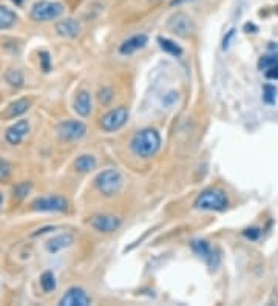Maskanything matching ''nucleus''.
<instances>
[{
  "mask_svg": "<svg viewBox=\"0 0 278 306\" xmlns=\"http://www.w3.org/2000/svg\"><path fill=\"white\" fill-rule=\"evenodd\" d=\"M130 149L139 158H152L161 149V136L155 129H142L133 135Z\"/></svg>",
  "mask_w": 278,
  "mask_h": 306,
  "instance_id": "nucleus-1",
  "label": "nucleus"
},
{
  "mask_svg": "<svg viewBox=\"0 0 278 306\" xmlns=\"http://www.w3.org/2000/svg\"><path fill=\"white\" fill-rule=\"evenodd\" d=\"M229 206V199L220 189H206L202 191L194 203L196 210H209V212H222Z\"/></svg>",
  "mask_w": 278,
  "mask_h": 306,
  "instance_id": "nucleus-2",
  "label": "nucleus"
},
{
  "mask_svg": "<svg viewBox=\"0 0 278 306\" xmlns=\"http://www.w3.org/2000/svg\"><path fill=\"white\" fill-rule=\"evenodd\" d=\"M94 184L104 196H114L116 194L121 192L124 186V178L121 172L116 170V168H107V170L101 172L96 176Z\"/></svg>",
  "mask_w": 278,
  "mask_h": 306,
  "instance_id": "nucleus-3",
  "label": "nucleus"
},
{
  "mask_svg": "<svg viewBox=\"0 0 278 306\" xmlns=\"http://www.w3.org/2000/svg\"><path fill=\"white\" fill-rule=\"evenodd\" d=\"M63 5L55 0H39L29 9V17L36 22H50L63 14Z\"/></svg>",
  "mask_w": 278,
  "mask_h": 306,
  "instance_id": "nucleus-4",
  "label": "nucleus"
},
{
  "mask_svg": "<svg viewBox=\"0 0 278 306\" xmlns=\"http://www.w3.org/2000/svg\"><path fill=\"white\" fill-rule=\"evenodd\" d=\"M128 116H130L128 109L124 107V105H119V107L107 111L101 118L99 125H101V129L104 132L111 133V132H116V130H119V129L124 127V125L127 124V121H128Z\"/></svg>",
  "mask_w": 278,
  "mask_h": 306,
  "instance_id": "nucleus-5",
  "label": "nucleus"
},
{
  "mask_svg": "<svg viewBox=\"0 0 278 306\" xmlns=\"http://www.w3.org/2000/svg\"><path fill=\"white\" fill-rule=\"evenodd\" d=\"M67 199L60 195L39 196L31 203V209L36 210V212H63V210H67Z\"/></svg>",
  "mask_w": 278,
  "mask_h": 306,
  "instance_id": "nucleus-6",
  "label": "nucleus"
},
{
  "mask_svg": "<svg viewBox=\"0 0 278 306\" xmlns=\"http://www.w3.org/2000/svg\"><path fill=\"white\" fill-rule=\"evenodd\" d=\"M190 248L192 250L195 252V254L202 258L206 261V265L210 268V269H215L218 268L220 265V255H218V252L212 248V245L207 241V240H192L190 241Z\"/></svg>",
  "mask_w": 278,
  "mask_h": 306,
  "instance_id": "nucleus-7",
  "label": "nucleus"
},
{
  "mask_svg": "<svg viewBox=\"0 0 278 306\" xmlns=\"http://www.w3.org/2000/svg\"><path fill=\"white\" fill-rule=\"evenodd\" d=\"M57 135L63 141H79L87 135V125L82 121H63L57 125Z\"/></svg>",
  "mask_w": 278,
  "mask_h": 306,
  "instance_id": "nucleus-8",
  "label": "nucleus"
},
{
  "mask_svg": "<svg viewBox=\"0 0 278 306\" xmlns=\"http://www.w3.org/2000/svg\"><path fill=\"white\" fill-rule=\"evenodd\" d=\"M88 224L98 232H102V234H110V232H114L121 227L122 221L119 217L99 214V215H93L88 220Z\"/></svg>",
  "mask_w": 278,
  "mask_h": 306,
  "instance_id": "nucleus-9",
  "label": "nucleus"
},
{
  "mask_svg": "<svg viewBox=\"0 0 278 306\" xmlns=\"http://www.w3.org/2000/svg\"><path fill=\"white\" fill-rule=\"evenodd\" d=\"M59 305L60 306H88L91 305V297L85 289L79 286H73L62 295Z\"/></svg>",
  "mask_w": 278,
  "mask_h": 306,
  "instance_id": "nucleus-10",
  "label": "nucleus"
},
{
  "mask_svg": "<svg viewBox=\"0 0 278 306\" xmlns=\"http://www.w3.org/2000/svg\"><path fill=\"white\" fill-rule=\"evenodd\" d=\"M168 28L172 29L175 34H178L181 37H186L190 33H194L195 25H194V20H192L187 14L176 13V14H173L172 17H170Z\"/></svg>",
  "mask_w": 278,
  "mask_h": 306,
  "instance_id": "nucleus-11",
  "label": "nucleus"
},
{
  "mask_svg": "<svg viewBox=\"0 0 278 306\" xmlns=\"http://www.w3.org/2000/svg\"><path fill=\"white\" fill-rule=\"evenodd\" d=\"M29 132V124L25 119H20L16 124H13L5 133V139L8 144L11 145H17L24 141V138L27 136V133Z\"/></svg>",
  "mask_w": 278,
  "mask_h": 306,
  "instance_id": "nucleus-12",
  "label": "nucleus"
},
{
  "mask_svg": "<svg viewBox=\"0 0 278 306\" xmlns=\"http://www.w3.org/2000/svg\"><path fill=\"white\" fill-rule=\"evenodd\" d=\"M148 42V37L145 34H135L132 37H128L127 40H124L121 47H119V53L122 56H128V55H133L135 51L141 50L147 45Z\"/></svg>",
  "mask_w": 278,
  "mask_h": 306,
  "instance_id": "nucleus-13",
  "label": "nucleus"
},
{
  "mask_svg": "<svg viewBox=\"0 0 278 306\" xmlns=\"http://www.w3.org/2000/svg\"><path fill=\"white\" fill-rule=\"evenodd\" d=\"M74 243V237L71 234H60V235H56V237H53L51 240L47 241V250L51 252V254H56V252L62 250V249H65V248H70L71 245Z\"/></svg>",
  "mask_w": 278,
  "mask_h": 306,
  "instance_id": "nucleus-14",
  "label": "nucleus"
},
{
  "mask_svg": "<svg viewBox=\"0 0 278 306\" xmlns=\"http://www.w3.org/2000/svg\"><path fill=\"white\" fill-rule=\"evenodd\" d=\"M56 31H57V34L62 36V37L74 39V37L79 36L81 27L74 19H65V20H60V22L56 25Z\"/></svg>",
  "mask_w": 278,
  "mask_h": 306,
  "instance_id": "nucleus-15",
  "label": "nucleus"
},
{
  "mask_svg": "<svg viewBox=\"0 0 278 306\" xmlns=\"http://www.w3.org/2000/svg\"><path fill=\"white\" fill-rule=\"evenodd\" d=\"M29 109V99L27 98H22V99H17L14 102H11L6 107V110L3 111V118L5 119H14V118H19V116H22L24 113H27Z\"/></svg>",
  "mask_w": 278,
  "mask_h": 306,
  "instance_id": "nucleus-16",
  "label": "nucleus"
},
{
  "mask_svg": "<svg viewBox=\"0 0 278 306\" xmlns=\"http://www.w3.org/2000/svg\"><path fill=\"white\" fill-rule=\"evenodd\" d=\"M74 111H76L82 118H87L91 113V96L88 91H81L76 101H74Z\"/></svg>",
  "mask_w": 278,
  "mask_h": 306,
  "instance_id": "nucleus-17",
  "label": "nucleus"
},
{
  "mask_svg": "<svg viewBox=\"0 0 278 306\" xmlns=\"http://www.w3.org/2000/svg\"><path fill=\"white\" fill-rule=\"evenodd\" d=\"M74 167H76L78 172H82V173L91 172L96 167V158L93 155H81L78 156V160L74 161Z\"/></svg>",
  "mask_w": 278,
  "mask_h": 306,
  "instance_id": "nucleus-18",
  "label": "nucleus"
},
{
  "mask_svg": "<svg viewBox=\"0 0 278 306\" xmlns=\"http://www.w3.org/2000/svg\"><path fill=\"white\" fill-rule=\"evenodd\" d=\"M17 20V14L8 6H0V29L11 28Z\"/></svg>",
  "mask_w": 278,
  "mask_h": 306,
  "instance_id": "nucleus-19",
  "label": "nucleus"
},
{
  "mask_svg": "<svg viewBox=\"0 0 278 306\" xmlns=\"http://www.w3.org/2000/svg\"><path fill=\"white\" fill-rule=\"evenodd\" d=\"M158 44H159V47H161V50H164L166 53H168V55H172L175 57H179L181 55H183V48L167 37H158Z\"/></svg>",
  "mask_w": 278,
  "mask_h": 306,
  "instance_id": "nucleus-20",
  "label": "nucleus"
},
{
  "mask_svg": "<svg viewBox=\"0 0 278 306\" xmlns=\"http://www.w3.org/2000/svg\"><path fill=\"white\" fill-rule=\"evenodd\" d=\"M5 79L11 87H22L24 85V73L17 68H8L5 73Z\"/></svg>",
  "mask_w": 278,
  "mask_h": 306,
  "instance_id": "nucleus-21",
  "label": "nucleus"
},
{
  "mask_svg": "<svg viewBox=\"0 0 278 306\" xmlns=\"http://www.w3.org/2000/svg\"><path fill=\"white\" fill-rule=\"evenodd\" d=\"M40 286L44 292H53L56 289V277L51 271H45L40 276Z\"/></svg>",
  "mask_w": 278,
  "mask_h": 306,
  "instance_id": "nucleus-22",
  "label": "nucleus"
},
{
  "mask_svg": "<svg viewBox=\"0 0 278 306\" xmlns=\"http://www.w3.org/2000/svg\"><path fill=\"white\" fill-rule=\"evenodd\" d=\"M29 191H31V184L29 183H20V184H17L13 189V196L16 199H24L28 195Z\"/></svg>",
  "mask_w": 278,
  "mask_h": 306,
  "instance_id": "nucleus-23",
  "label": "nucleus"
},
{
  "mask_svg": "<svg viewBox=\"0 0 278 306\" xmlns=\"http://www.w3.org/2000/svg\"><path fill=\"white\" fill-rule=\"evenodd\" d=\"M275 99H277V88L274 85H264L263 87V101L266 104H275Z\"/></svg>",
  "mask_w": 278,
  "mask_h": 306,
  "instance_id": "nucleus-24",
  "label": "nucleus"
},
{
  "mask_svg": "<svg viewBox=\"0 0 278 306\" xmlns=\"http://www.w3.org/2000/svg\"><path fill=\"white\" fill-rule=\"evenodd\" d=\"M275 62H278V57L277 56H272V55H266V56H261L260 60H258V68L263 71V70H267L269 67H272Z\"/></svg>",
  "mask_w": 278,
  "mask_h": 306,
  "instance_id": "nucleus-25",
  "label": "nucleus"
},
{
  "mask_svg": "<svg viewBox=\"0 0 278 306\" xmlns=\"http://www.w3.org/2000/svg\"><path fill=\"white\" fill-rule=\"evenodd\" d=\"M39 62H40V68L45 73L51 70V59H50V53L48 51H40L39 53Z\"/></svg>",
  "mask_w": 278,
  "mask_h": 306,
  "instance_id": "nucleus-26",
  "label": "nucleus"
},
{
  "mask_svg": "<svg viewBox=\"0 0 278 306\" xmlns=\"http://www.w3.org/2000/svg\"><path fill=\"white\" fill-rule=\"evenodd\" d=\"M98 99L102 105H109L113 99V90L111 88H102L98 93Z\"/></svg>",
  "mask_w": 278,
  "mask_h": 306,
  "instance_id": "nucleus-27",
  "label": "nucleus"
},
{
  "mask_svg": "<svg viewBox=\"0 0 278 306\" xmlns=\"http://www.w3.org/2000/svg\"><path fill=\"white\" fill-rule=\"evenodd\" d=\"M9 173H11V168H9V164L3 160H0V183H5L9 178Z\"/></svg>",
  "mask_w": 278,
  "mask_h": 306,
  "instance_id": "nucleus-28",
  "label": "nucleus"
},
{
  "mask_svg": "<svg viewBox=\"0 0 278 306\" xmlns=\"http://www.w3.org/2000/svg\"><path fill=\"white\" fill-rule=\"evenodd\" d=\"M260 234H261V230L258 227H249V229H246L243 232V235L248 238V240H256V238L260 237Z\"/></svg>",
  "mask_w": 278,
  "mask_h": 306,
  "instance_id": "nucleus-29",
  "label": "nucleus"
},
{
  "mask_svg": "<svg viewBox=\"0 0 278 306\" xmlns=\"http://www.w3.org/2000/svg\"><path fill=\"white\" fill-rule=\"evenodd\" d=\"M264 76L267 79H274L277 81L278 79V62H275V64L272 67H269L267 70H264Z\"/></svg>",
  "mask_w": 278,
  "mask_h": 306,
  "instance_id": "nucleus-30",
  "label": "nucleus"
},
{
  "mask_svg": "<svg viewBox=\"0 0 278 306\" xmlns=\"http://www.w3.org/2000/svg\"><path fill=\"white\" fill-rule=\"evenodd\" d=\"M235 37V28H232L230 31H227L226 33V36H224V39H222V50L226 51V50H229V47H230V42H232V39Z\"/></svg>",
  "mask_w": 278,
  "mask_h": 306,
  "instance_id": "nucleus-31",
  "label": "nucleus"
},
{
  "mask_svg": "<svg viewBox=\"0 0 278 306\" xmlns=\"http://www.w3.org/2000/svg\"><path fill=\"white\" fill-rule=\"evenodd\" d=\"M267 50H269V53H271L272 56H277L278 57V44H269Z\"/></svg>",
  "mask_w": 278,
  "mask_h": 306,
  "instance_id": "nucleus-32",
  "label": "nucleus"
},
{
  "mask_svg": "<svg viewBox=\"0 0 278 306\" xmlns=\"http://www.w3.org/2000/svg\"><path fill=\"white\" fill-rule=\"evenodd\" d=\"M186 2H190V0H172V2H170V6H178V5L186 3Z\"/></svg>",
  "mask_w": 278,
  "mask_h": 306,
  "instance_id": "nucleus-33",
  "label": "nucleus"
},
{
  "mask_svg": "<svg viewBox=\"0 0 278 306\" xmlns=\"http://www.w3.org/2000/svg\"><path fill=\"white\" fill-rule=\"evenodd\" d=\"M244 29H246V31H249V29H252V31H256V27H255V25H252V24H246Z\"/></svg>",
  "mask_w": 278,
  "mask_h": 306,
  "instance_id": "nucleus-34",
  "label": "nucleus"
},
{
  "mask_svg": "<svg viewBox=\"0 0 278 306\" xmlns=\"http://www.w3.org/2000/svg\"><path fill=\"white\" fill-rule=\"evenodd\" d=\"M11 2H13L14 5H17V6H20V5H22V3L25 2V0H11Z\"/></svg>",
  "mask_w": 278,
  "mask_h": 306,
  "instance_id": "nucleus-35",
  "label": "nucleus"
},
{
  "mask_svg": "<svg viewBox=\"0 0 278 306\" xmlns=\"http://www.w3.org/2000/svg\"><path fill=\"white\" fill-rule=\"evenodd\" d=\"M2 204H3V195L0 194V207H2Z\"/></svg>",
  "mask_w": 278,
  "mask_h": 306,
  "instance_id": "nucleus-36",
  "label": "nucleus"
}]
</instances>
